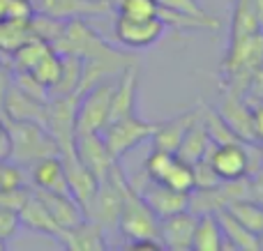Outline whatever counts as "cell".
<instances>
[{
  "instance_id": "9",
  "label": "cell",
  "mask_w": 263,
  "mask_h": 251,
  "mask_svg": "<svg viewBox=\"0 0 263 251\" xmlns=\"http://www.w3.org/2000/svg\"><path fill=\"white\" fill-rule=\"evenodd\" d=\"M65 166V178H67V189L72 194V198L81 205L83 215H86V207L90 205V201L95 198L97 187H100V180L92 175V171L86 164H81L77 157V152H67V155H60Z\"/></svg>"
},
{
  "instance_id": "38",
  "label": "cell",
  "mask_w": 263,
  "mask_h": 251,
  "mask_svg": "<svg viewBox=\"0 0 263 251\" xmlns=\"http://www.w3.org/2000/svg\"><path fill=\"white\" fill-rule=\"evenodd\" d=\"M12 157V136L5 115H0V161H7Z\"/></svg>"
},
{
  "instance_id": "29",
  "label": "cell",
  "mask_w": 263,
  "mask_h": 251,
  "mask_svg": "<svg viewBox=\"0 0 263 251\" xmlns=\"http://www.w3.org/2000/svg\"><path fill=\"white\" fill-rule=\"evenodd\" d=\"M35 14V5L30 0H0V18L3 21L28 23Z\"/></svg>"
},
{
  "instance_id": "7",
  "label": "cell",
  "mask_w": 263,
  "mask_h": 251,
  "mask_svg": "<svg viewBox=\"0 0 263 251\" xmlns=\"http://www.w3.org/2000/svg\"><path fill=\"white\" fill-rule=\"evenodd\" d=\"M210 161L213 171L222 182H231V180H242L250 173V157H247V143H222V145H213L210 152L205 155Z\"/></svg>"
},
{
  "instance_id": "36",
  "label": "cell",
  "mask_w": 263,
  "mask_h": 251,
  "mask_svg": "<svg viewBox=\"0 0 263 251\" xmlns=\"http://www.w3.org/2000/svg\"><path fill=\"white\" fill-rule=\"evenodd\" d=\"M252 109V129H254V141L263 145V97L261 99L247 101Z\"/></svg>"
},
{
  "instance_id": "31",
  "label": "cell",
  "mask_w": 263,
  "mask_h": 251,
  "mask_svg": "<svg viewBox=\"0 0 263 251\" xmlns=\"http://www.w3.org/2000/svg\"><path fill=\"white\" fill-rule=\"evenodd\" d=\"M157 5L164 9H171L176 14H187V16H199V18H217L199 0H157Z\"/></svg>"
},
{
  "instance_id": "18",
  "label": "cell",
  "mask_w": 263,
  "mask_h": 251,
  "mask_svg": "<svg viewBox=\"0 0 263 251\" xmlns=\"http://www.w3.org/2000/svg\"><path fill=\"white\" fill-rule=\"evenodd\" d=\"M213 145L215 143L210 141L208 132H205V124H203V120H201V109H196V115L190 122V127H187L180 145H178L176 157H180L187 164H194V161H199V159H205V155L210 152Z\"/></svg>"
},
{
  "instance_id": "22",
  "label": "cell",
  "mask_w": 263,
  "mask_h": 251,
  "mask_svg": "<svg viewBox=\"0 0 263 251\" xmlns=\"http://www.w3.org/2000/svg\"><path fill=\"white\" fill-rule=\"evenodd\" d=\"M51 49H53V46L46 44L44 39H40V37H35V35H28L26 39L9 53L14 72H30V69L40 62L42 55H46Z\"/></svg>"
},
{
  "instance_id": "39",
  "label": "cell",
  "mask_w": 263,
  "mask_h": 251,
  "mask_svg": "<svg viewBox=\"0 0 263 251\" xmlns=\"http://www.w3.org/2000/svg\"><path fill=\"white\" fill-rule=\"evenodd\" d=\"M261 97H263V67L259 69V74L252 78V83L247 86V90H245V99L247 101L250 99H261Z\"/></svg>"
},
{
  "instance_id": "32",
  "label": "cell",
  "mask_w": 263,
  "mask_h": 251,
  "mask_svg": "<svg viewBox=\"0 0 263 251\" xmlns=\"http://www.w3.org/2000/svg\"><path fill=\"white\" fill-rule=\"evenodd\" d=\"M192 175H194V189H215L222 180L213 171L208 159H199L192 164Z\"/></svg>"
},
{
  "instance_id": "6",
  "label": "cell",
  "mask_w": 263,
  "mask_h": 251,
  "mask_svg": "<svg viewBox=\"0 0 263 251\" xmlns=\"http://www.w3.org/2000/svg\"><path fill=\"white\" fill-rule=\"evenodd\" d=\"M132 187H134V192L143 198V203L153 210V215L157 217V219L171 217V215L182 212V210H190V194L176 192V189L166 187V184L157 182V180H150L145 173H143V182L132 184Z\"/></svg>"
},
{
  "instance_id": "1",
  "label": "cell",
  "mask_w": 263,
  "mask_h": 251,
  "mask_svg": "<svg viewBox=\"0 0 263 251\" xmlns=\"http://www.w3.org/2000/svg\"><path fill=\"white\" fill-rule=\"evenodd\" d=\"M9 136H12V157L9 161L28 169L37 159H44L51 155H60V148L49 129L40 122L28 120H7Z\"/></svg>"
},
{
  "instance_id": "33",
  "label": "cell",
  "mask_w": 263,
  "mask_h": 251,
  "mask_svg": "<svg viewBox=\"0 0 263 251\" xmlns=\"http://www.w3.org/2000/svg\"><path fill=\"white\" fill-rule=\"evenodd\" d=\"M32 194L30 184H23V187H14V189H5L0 192V207H7V210L18 212L21 205L28 201V196Z\"/></svg>"
},
{
  "instance_id": "27",
  "label": "cell",
  "mask_w": 263,
  "mask_h": 251,
  "mask_svg": "<svg viewBox=\"0 0 263 251\" xmlns=\"http://www.w3.org/2000/svg\"><path fill=\"white\" fill-rule=\"evenodd\" d=\"M28 74H32V76H35L44 88H49V92H51V88H53L60 78V53L55 49H51L46 55H42L40 62H37Z\"/></svg>"
},
{
  "instance_id": "13",
  "label": "cell",
  "mask_w": 263,
  "mask_h": 251,
  "mask_svg": "<svg viewBox=\"0 0 263 251\" xmlns=\"http://www.w3.org/2000/svg\"><path fill=\"white\" fill-rule=\"evenodd\" d=\"M0 111H3L5 120H28V122H40L44 124L46 115V101H40L35 97L26 95L12 83L7 95L0 101Z\"/></svg>"
},
{
  "instance_id": "41",
  "label": "cell",
  "mask_w": 263,
  "mask_h": 251,
  "mask_svg": "<svg viewBox=\"0 0 263 251\" xmlns=\"http://www.w3.org/2000/svg\"><path fill=\"white\" fill-rule=\"evenodd\" d=\"M95 3H106V5H111V0H95ZM114 9V7H111Z\"/></svg>"
},
{
  "instance_id": "15",
  "label": "cell",
  "mask_w": 263,
  "mask_h": 251,
  "mask_svg": "<svg viewBox=\"0 0 263 251\" xmlns=\"http://www.w3.org/2000/svg\"><path fill=\"white\" fill-rule=\"evenodd\" d=\"M136 92H139V74H136V65H129L116 78V88L111 95L109 106V120L132 115L136 111ZM106 120V122H109Z\"/></svg>"
},
{
  "instance_id": "14",
  "label": "cell",
  "mask_w": 263,
  "mask_h": 251,
  "mask_svg": "<svg viewBox=\"0 0 263 251\" xmlns=\"http://www.w3.org/2000/svg\"><path fill=\"white\" fill-rule=\"evenodd\" d=\"M58 242H63L65 249L72 251H104L109 249L106 244V231L100 224H95L92 219L83 217V221H79L77 226L63 231Z\"/></svg>"
},
{
  "instance_id": "16",
  "label": "cell",
  "mask_w": 263,
  "mask_h": 251,
  "mask_svg": "<svg viewBox=\"0 0 263 251\" xmlns=\"http://www.w3.org/2000/svg\"><path fill=\"white\" fill-rule=\"evenodd\" d=\"M37 194L44 207L49 210V215L53 217V221L60 226L63 231L77 226L79 221H83V210L69 194H53V192H42V189H32Z\"/></svg>"
},
{
  "instance_id": "24",
  "label": "cell",
  "mask_w": 263,
  "mask_h": 251,
  "mask_svg": "<svg viewBox=\"0 0 263 251\" xmlns=\"http://www.w3.org/2000/svg\"><path fill=\"white\" fill-rule=\"evenodd\" d=\"M261 32L259 12L254 7V0H233V14H231V39L245 35Z\"/></svg>"
},
{
  "instance_id": "8",
  "label": "cell",
  "mask_w": 263,
  "mask_h": 251,
  "mask_svg": "<svg viewBox=\"0 0 263 251\" xmlns=\"http://www.w3.org/2000/svg\"><path fill=\"white\" fill-rule=\"evenodd\" d=\"M217 113L224 118V122L233 129L242 143H256L254 129H252V109L245 99V92L222 88V101H219Z\"/></svg>"
},
{
  "instance_id": "26",
  "label": "cell",
  "mask_w": 263,
  "mask_h": 251,
  "mask_svg": "<svg viewBox=\"0 0 263 251\" xmlns=\"http://www.w3.org/2000/svg\"><path fill=\"white\" fill-rule=\"evenodd\" d=\"M199 109H201V120H203V124H205V132H208L210 141H213L215 145L240 141V138L233 134V129L224 122V118L217 113V111L208 109V106H199Z\"/></svg>"
},
{
  "instance_id": "11",
  "label": "cell",
  "mask_w": 263,
  "mask_h": 251,
  "mask_svg": "<svg viewBox=\"0 0 263 251\" xmlns=\"http://www.w3.org/2000/svg\"><path fill=\"white\" fill-rule=\"evenodd\" d=\"M74 152H77L79 161L86 164L100 182L106 180L111 166L116 164V159L106 150L100 134H79V136H74Z\"/></svg>"
},
{
  "instance_id": "21",
  "label": "cell",
  "mask_w": 263,
  "mask_h": 251,
  "mask_svg": "<svg viewBox=\"0 0 263 251\" xmlns=\"http://www.w3.org/2000/svg\"><path fill=\"white\" fill-rule=\"evenodd\" d=\"M224 235L215 212L196 215L194 235H192V251H222Z\"/></svg>"
},
{
  "instance_id": "40",
  "label": "cell",
  "mask_w": 263,
  "mask_h": 251,
  "mask_svg": "<svg viewBox=\"0 0 263 251\" xmlns=\"http://www.w3.org/2000/svg\"><path fill=\"white\" fill-rule=\"evenodd\" d=\"M259 249H263V233L259 235Z\"/></svg>"
},
{
  "instance_id": "17",
  "label": "cell",
  "mask_w": 263,
  "mask_h": 251,
  "mask_svg": "<svg viewBox=\"0 0 263 251\" xmlns=\"http://www.w3.org/2000/svg\"><path fill=\"white\" fill-rule=\"evenodd\" d=\"M18 224L35 231V233H40V235L53 238V240H60V235H63V228L53 221V217L49 215V210H46L44 203L37 198L35 192L28 196V201L23 203L21 210H18Z\"/></svg>"
},
{
  "instance_id": "25",
  "label": "cell",
  "mask_w": 263,
  "mask_h": 251,
  "mask_svg": "<svg viewBox=\"0 0 263 251\" xmlns=\"http://www.w3.org/2000/svg\"><path fill=\"white\" fill-rule=\"evenodd\" d=\"M162 184H166V187L176 189V192H182V194H190L192 189H194V175H192V164H187V161H182L180 157H173V161L168 164V169L164 171L162 180H159Z\"/></svg>"
},
{
  "instance_id": "19",
  "label": "cell",
  "mask_w": 263,
  "mask_h": 251,
  "mask_svg": "<svg viewBox=\"0 0 263 251\" xmlns=\"http://www.w3.org/2000/svg\"><path fill=\"white\" fill-rule=\"evenodd\" d=\"M219 221V228H222L224 235V244L222 251H259V235H254L252 231H247L245 226L238 219H233L227 210H217L215 212Z\"/></svg>"
},
{
  "instance_id": "35",
  "label": "cell",
  "mask_w": 263,
  "mask_h": 251,
  "mask_svg": "<svg viewBox=\"0 0 263 251\" xmlns=\"http://www.w3.org/2000/svg\"><path fill=\"white\" fill-rule=\"evenodd\" d=\"M12 81H14V67H12V60H9V53L0 51V101H3V97L12 88Z\"/></svg>"
},
{
  "instance_id": "34",
  "label": "cell",
  "mask_w": 263,
  "mask_h": 251,
  "mask_svg": "<svg viewBox=\"0 0 263 251\" xmlns=\"http://www.w3.org/2000/svg\"><path fill=\"white\" fill-rule=\"evenodd\" d=\"M21 224H18V212L0 207V242H9L14 235L18 233Z\"/></svg>"
},
{
  "instance_id": "10",
  "label": "cell",
  "mask_w": 263,
  "mask_h": 251,
  "mask_svg": "<svg viewBox=\"0 0 263 251\" xmlns=\"http://www.w3.org/2000/svg\"><path fill=\"white\" fill-rule=\"evenodd\" d=\"M196 215L192 210L176 212L171 217L159 219L157 238L168 251H192V235H194Z\"/></svg>"
},
{
  "instance_id": "28",
  "label": "cell",
  "mask_w": 263,
  "mask_h": 251,
  "mask_svg": "<svg viewBox=\"0 0 263 251\" xmlns=\"http://www.w3.org/2000/svg\"><path fill=\"white\" fill-rule=\"evenodd\" d=\"M111 7L118 16L127 18H150L157 16V0H111Z\"/></svg>"
},
{
  "instance_id": "30",
  "label": "cell",
  "mask_w": 263,
  "mask_h": 251,
  "mask_svg": "<svg viewBox=\"0 0 263 251\" xmlns=\"http://www.w3.org/2000/svg\"><path fill=\"white\" fill-rule=\"evenodd\" d=\"M23 184H30L28 182V171L9 159L0 161V192L14 189V187H23Z\"/></svg>"
},
{
  "instance_id": "4",
  "label": "cell",
  "mask_w": 263,
  "mask_h": 251,
  "mask_svg": "<svg viewBox=\"0 0 263 251\" xmlns=\"http://www.w3.org/2000/svg\"><path fill=\"white\" fill-rule=\"evenodd\" d=\"M157 226L159 219L153 215L143 198L134 192V187L127 182L123 189V201H120V212H118V224L116 231H120L125 240H136V238H157Z\"/></svg>"
},
{
  "instance_id": "37",
  "label": "cell",
  "mask_w": 263,
  "mask_h": 251,
  "mask_svg": "<svg viewBox=\"0 0 263 251\" xmlns=\"http://www.w3.org/2000/svg\"><path fill=\"white\" fill-rule=\"evenodd\" d=\"M123 249H129V251H162V242L159 238H136V240H127Z\"/></svg>"
},
{
  "instance_id": "20",
  "label": "cell",
  "mask_w": 263,
  "mask_h": 251,
  "mask_svg": "<svg viewBox=\"0 0 263 251\" xmlns=\"http://www.w3.org/2000/svg\"><path fill=\"white\" fill-rule=\"evenodd\" d=\"M194 115H196V109L194 111H185V113L176 115V118L166 120V122H159L157 129H155V134L150 136L153 148L164 150V152H173V155H176L178 145H180L182 136H185L190 122L194 120Z\"/></svg>"
},
{
  "instance_id": "23",
  "label": "cell",
  "mask_w": 263,
  "mask_h": 251,
  "mask_svg": "<svg viewBox=\"0 0 263 251\" xmlns=\"http://www.w3.org/2000/svg\"><path fill=\"white\" fill-rule=\"evenodd\" d=\"M224 210L238 219L247 231H252L254 235H261L263 233V205L256 203L254 198H236V201L227 203Z\"/></svg>"
},
{
  "instance_id": "3",
  "label": "cell",
  "mask_w": 263,
  "mask_h": 251,
  "mask_svg": "<svg viewBox=\"0 0 263 251\" xmlns=\"http://www.w3.org/2000/svg\"><path fill=\"white\" fill-rule=\"evenodd\" d=\"M116 78H104V81L90 86L86 92L79 95L77 115H74V134H97L109 120V106L111 95L116 88Z\"/></svg>"
},
{
  "instance_id": "2",
  "label": "cell",
  "mask_w": 263,
  "mask_h": 251,
  "mask_svg": "<svg viewBox=\"0 0 263 251\" xmlns=\"http://www.w3.org/2000/svg\"><path fill=\"white\" fill-rule=\"evenodd\" d=\"M159 122H148V120L139 118L136 113L123 115V118L109 120L104 127L100 129V138L104 141L106 150L111 152L116 161H120L127 152H132L136 145L150 141V136L155 134Z\"/></svg>"
},
{
  "instance_id": "5",
  "label": "cell",
  "mask_w": 263,
  "mask_h": 251,
  "mask_svg": "<svg viewBox=\"0 0 263 251\" xmlns=\"http://www.w3.org/2000/svg\"><path fill=\"white\" fill-rule=\"evenodd\" d=\"M164 32H166V26L162 23L159 16H150V18L116 16L114 23V39L120 46L132 51H141L157 44L164 37Z\"/></svg>"
},
{
  "instance_id": "12",
  "label": "cell",
  "mask_w": 263,
  "mask_h": 251,
  "mask_svg": "<svg viewBox=\"0 0 263 251\" xmlns=\"http://www.w3.org/2000/svg\"><path fill=\"white\" fill-rule=\"evenodd\" d=\"M28 182L32 189H42V192H53V194H69L67 178H65V166L60 155H51L44 159H37L35 164L28 166ZM72 196V194H69Z\"/></svg>"
}]
</instances>
